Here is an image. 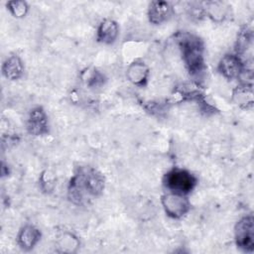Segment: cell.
<instances>
[{"label": "cell", "mask_w": 254, "mask_h": 254, "mask_svg": "<svg viewBox=\"0 0 254 254\" xmlns=\"http://www.w3.org/2000/svg\"><path fill=\"white\" fill-rule=\"evenodd\" d=\"M161 204L166 215L172 219H181L190 210V201L188 195L172 191L162 194Z\"/></svg>", "instance_id": "obj_4"}, {"label": "cell", "mask_w": 254, "mask_h": 254, "mask_svg": "<svg viewBox=\"0 0 254 254\" xmlns=\"http://www.w3.org/2000/svg\"><path fill=\"white\" fill-rule=\"evenodd\" d=\"M234 241L240 250L251 253L254 250V218L251 214L241 217L234 226Z\"/></svg>", "instance_id": "obj_5"}, {"label": "cell", "mask_w": 254, "mask_h": 254, "mask_svg": "<svg viewBox=\"0 0 254 254\" xmlns=\"http://www.w3.org/2000/svg\"><path fill=\"white\" fill-rule=\"evenodd\" d=\"M39 187L43 192L51 193L56 187V177L50 170H45L41 173L39 178Z\"/></svg>", "instance_id": "obj_19"}, {"label": "cell", "mask_w": 254, "mask_h": 254, "mask_svg": "<svg viewBox=\"0 0 254 254\" xmlns=\"http://www.w3.org/2000/svg\"><path fill=\"white\" fill-rule=\"evenodd\" d=\"M176 43L181 52L183 62L192 81L199 84L204 75V45L202 40L190 32H179L175 35Z\"/></svg>", "instance_id": "obj_2"}, {"label": "cell", "mask_w": 254, "mask_h": 254, "mask_svg": "<svg viewBox=\"0 0 254 254\" xmlns=\"http://www.w3.org/2000/svg\"><path fill=\"white\" fill-rule=\"evenodd\" d=\"M119 36V25L113 19H104L96 30V41L104 45H112Z\"/></svg>", "instance_id": "obj_12"}, {"label": "cell", "mask_w": 254, "mask_h": 254, "mask_svg": "<svg viewBox=\"0 0 254 254\" xmlns=\"http://www.w3.org/2000/svg\"><path fill=\"white\" fill-rule=\"evenodd\" d=\"M230 100L241 109H250L254 104V92L251 82L243 81L236 85L231 92Z\"/></svg>", "instance_id": "obj_10"}, {"label": "cell", "mask_w": 254, "mask_h": 254, "mask_svg": "<svg viewBox=\"0 0 254 254\" xmlns=\"http://www.w3.org/2000/svg\"><path fill=\"white\" fill-rule=\"evenodd\" d=\"M3 76L11 81L22 78L25 71V65L22 59L18 55H11L2 64Z\"/></svg>", "instance_id": "obj_14"}, {"label": "cell", "mask_w": 254, "mask_h": 254, "mask_svg": "<svg viewBox=\"0 0 254 254\" xmlns=\"http://www.w3.org/2000/svg\"><path fill=\"white\" fill-rule=\"evenodd\" d=\"M42 239V232L41 230L33 225V224H25L23 225L16 236L17 245L23 251H31L33 250L38 243Z\"/></svg>", "instance_id": "obj_8"}, {"label": "cell", "mask_w": 254, "mask_h": 254, "mask_svg": "<svg viewBox=\"0 0 254 254\" xmlns=\"http://www.w3.org/2000/svg\"><path fill=\"white\" fill-rule=\"evenodd\" d=\"M6 7L9 13L16 19H22L26 17L30 9L29 4L26 1H22V0L9 1L6 3Z\"/></svg>", "instance_id": "obj_18"}, {"label": "cell", "mask_w": 254, "mask_h": 254, "mask_svg": "<svg viewBox=\"0 0 254 254\" xmlns=\"http://www.w3.org/2000/svg\"><path fill=\"white\" fill-rule=\"evenodd\" d=\"M156 109H157V108H155V107H154V108H151V111H154V110H156ZM162 109H163L162 105H159V111H161Z\"/></svg>", "instance_id": "obj_20"}, {"label": "cell", "mask_w": 254, "mask_h": 254, "mask_svg": "<svg viewBox=\"0 0 254 254\" xmlns=\"http://www.w3.org/2000/svg\"><path fill=\"white\" fill-rule=\"evenodd\" d=\"M105 188L104 176L92 167H80L71 177L67 187L68 199L76 204L86 203L99 196Z\"/></svg>", "instance_id": "obj_1"}, {"label": "cell", "mask_w": 254, "mask_h": 254, "mask_svg": "<svg viewBox=\"0 0 254 254\" xmlns=\"http://www.w3.org/2000/svg\"><path fill=\"white\" fill-rule=\"evenodd\" d=\"M150 68L141 60H135L126 69V78L130 83L138 87H144L149 80Z\"/></svg>", "instance_id": "obj_11"}, {"label": "cell", "mask_w": 254, "mask_h": 254, "mask_svg": "<svg viewBox=\"0 0 254 254\" xmlns=\"http://www.w3.org/2000/svg\"><path fill=\"white\" fill-rule=\"evenodd\" d=\"M26 128L28 133L35 137L49 134V118L47 112L42 106H36L30 110L26 122Z\"/></svg>", "instance_id": "obj_7"}, {"label": "cell", "mask_w": 254, "mask_h": 254, "mask_svg": "<svg viewBox=\"0 0 254 254\" xmlns=\"http://www.w3.org/2000/svg\"><path fill=\"white\" fill-rule=\"evenodd\" d=\"M174 14L173 6L167 2L162 0L152 1L149 4L147 17L151 24L153 25H161L168 22Z\"/></svg>", "instance_id": "obj_9"}, {"label": "cell", "mask_w": 254, "mask_h": 254, "mask_svg": "<svg viewBox=\"0 0 254 254\" xmlns=\"http://www.w3.org/2000/svg\"><path fill=\"white\" fill-rule=\"evenodd\" d=\"M80 247L79 238L69 230H62L55 240V248L60 253H75Z\"/></svg>", "instance_id": "obj_13"}, {"label": "cell", "mask_w": 254, "mask_h": 254, "mask_svg": "<svg viewBox=\"0 0 254 254\" xmlns=\"http://www.w3.org/2000/svg\"><path fill=\"white\" fill-rule=\"evenodd\" d=\"M198 180L195 175L186 169L173 168L163 177V185L167 191L180 194H190L197 186Z\"/></svg>", "instance_id": "obj_3"}, {"label": "cell", "mask_w": 254, "mask_h": 254, "mask_svg": "<svg viewBox=\"0 0 254 254\" xmlns=\"http://www.w3.org/2000/svg\"><path fill=\"white\" fill-rule=\"evenodd\" d=\"M204 17L209 18L214 23H221L228 18L229 6L221 1H207L201 3Z\"/></svg>", "instance_id": "obj_15"}, {"label": "cell", "mask_w": 254, "mask_h": 254, "mask_svg": "<svg viewBox=\"0 0 254 254\" xmlns=\"http://www.w3.org/2000/svg\"><path fill=\"white\" fill-rule=\"evenodd\" d=\"M252 40H253V33L252 29L249 28L248 26L243 27L237 37L236 40V45H235V54L242 58V56L247 53L249 49H251L252 45Z\"/></svg>", "instance_id": "obj_17"}, {"label": "cell", "mask_w": 254, "mask_h": 254, "mask_svg": "<svg viewBox=\"0 0 254 254\" xmlns=\"http://www.w3.org/2000/svg\"><path fill=\"white\" fill-rule=\"evenodd\" d=\"M79 78L86 87L92 89L103 86L106 81L104 73L93 66L83 68L79 73Z\"/></svg>", "instance_id": "obj_16"}, {"label": "cell", "mask_w": 254, "mask_h": 254, "mask_svg": "<svg viewBox=\"0 0 254 254\" xmlns=\"http://www.w3.org/2000/svg\"><path fill=\"white\" fill-rule=\"evenodd\" d=\"M218 72L228 80L239 79L246 71L245 61L234 54H225L217 64Z\"/></svg>", "instance_id": "obj_6"}]
</instances>
